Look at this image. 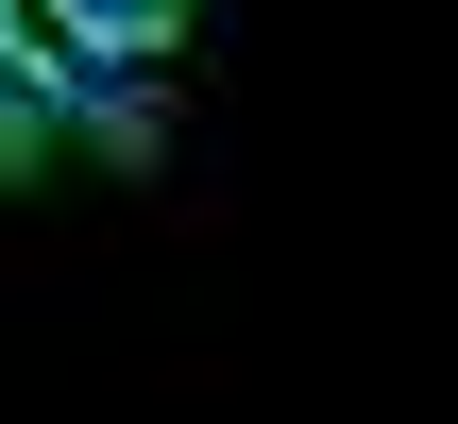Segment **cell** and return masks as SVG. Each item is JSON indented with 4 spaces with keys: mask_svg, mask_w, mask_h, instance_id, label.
Listing matches in <instances>:
<instances>
[{
    "mask_svg": "<svg viewBox=\"0 0 458 424\" xmlns=\"http://www.w3.org/2000/svg\"><path fill=\"white\" fill-rule=\"evenodd\" d=\"M51 136H68V102H51V51H17V68H0V170H17V153H51Z\"/></svg>",
    "mask_w": 458,
    "mask_h": 424,
    "instance_id": "3",
    "label": "cell"
},
{
    "mask_svg": "<svg viewBox=\"0 0 458 424\" xmlns=\"http://www.w3.org/2000/svg\"><path fill=\"white\" fill-rule=\"evenodd\" d=\"M17 51H34V0H0V68H17Z\"/></svg>",
    "mask_w": 458,
    "mask_h": 424,
    "instance_id": "4",
    "label": "cell"
},
{
    "mask_svg": "<svg viewBox=\"0 0 458 424\" xmlns=\"http://www.w3.org/2000/svg\"><path fill=\"white\" fill-rule=\"evenodd\" d=\"M34 34H85V51H136V68H153V51L187 34V0H34Z\"/></svg>",
    "mask_w": 458,
    "mask_h": 424,
    "instance_id": "2",
    "label": "cell"
},
{
    "mask_svg": "<svg viewBox=\"0 0 458 424\" xmlns=\"http://www.w3.org/2000/svg\"><path fill=\"white\" fill-rule=\"evenodd\" d=\"M34 51H51V102H68L102 153H153V68H136V51H85V34H34Z\"/></svg>",
    "mask_w": 458,
    "mask_h": 424,
    "instance_id": "1",
    "label": "cell"
}]
</instances>
